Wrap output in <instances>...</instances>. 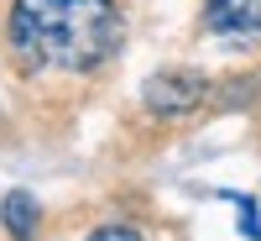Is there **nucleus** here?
<instances>
[{"instance_id": "f257e3e1", "label": "nucleus", "mask_w": 261, "mask_h": 241, "mask_svg": "<svg viewBox=\"0 0 261 241\" xmlns=\"http://www.w3.org/2000/svg\"><path fill=\"white\" fill-rule=\"evenodd\" d=\"M11 42L32 69H94L120 48L115 0H16Z\"/></svg>"}, {"instance_id": "f03ea898", "label": "nucleus", "mask_w": 261, "mask_h": 241, "mask_svg": "<svg viewBox=\"0 0 261 241\" xmlns=\"http://www.w3.org/2000/svg\"><path fill=\"white\" fill-rule=\"evenodd\" d=\"M141 100H146L157 116H183V111H193V105L204 100V79H199V74H183V69L151 74L146 90H141Z\"/></svg>"}, {"instance_id": "39448f33", "label": "nucleus", "mask_w": 261, "mask_h": 241, "mask_svg": "<svg viewBox=\"0 0 261 241\" xmlns=\"http://www.w3.org/2000/svg\"><path fill=\"white\" fill-rule=\"evenodd\" d=\"M235 205H241V236H251V241H261V215H256V205L251 200H241V194H230Z\"/></svg>"}, {"instance_id": "7ed1b4c3", "label": "nucleus", "mask_w": 261, "mask_h": 241, "mask_svg": "<svg viewBox=\"0 0 261 241\" xmlns=\"http://www.w3.org/2000/svg\"><path fill=\"white\" fill-rule=\"evenodd\" d=\"M204 21L214 32H230V37L261 32V0H209V16Z\"/></svg>"}, {"instance_id": "20e7f679", "label": "nucleus", "mask_w": 261, "mask_h": 241, "mask_svg": "<svg viewBox=\"0 0 261 241\" xmlns=\"http://www.w3.org/2000/svg\"><path fill=\"white\" fill-rule=\"evenodd\" d=\"M6 226H11V236L16 241H32V231H37V205H32V194H6Z\"/></svg>"}, {"instance_id": "423d86ee", "label": "nucleus", "mask_w": 261, "mask_h": 241, "mask_svg": "<svg viewBox=\"0 0 261 241\" xmlns=\"http://www.w3.org/2000/svg\"><path fill=\"white\" fill-rule=\"evenodd\" d=\"M89 241H141L136 231H125V226H105V231H94Z\"/></svg>"}]
</instances>
